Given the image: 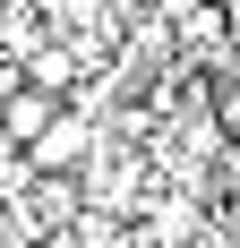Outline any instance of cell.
<instances>
[{"mask_svg":"<svg viewBox=\"0 0 240 248\" xmlns=\"http://www.w3.org/2000/svg\"><path fill=\"white\" fill-rule=\"evenodd\" d=\"M95 146H103V128H95V111H77V103H60V120L34 137V146L17 154L26 163V180H60V171H77V163H95Z\"/></svg>","mask_w":240,"mask_h":248,"instance_id":"cell-1","label":"cell"},{"mask_svg":"<svg viewBox=\"0 0 240 248\" xmlns=\"http://www.w3.org/2000/svg\"><path fill=\"white\" fill-rule=\"evenodd\" d=\"M51 120H60V103H51V94H43V86H17V94L0 103V137H9V146H17V154H26V146H34V137H43V128H51Z\"/></svg>","mask_w":240,"mask_h":248,"instance_id":"cell-2","label":"cell"},{"mask_svg":"<svg viewBox=\"0 0 240 248\" xmlns=\"http://www.w3.org/2000/svg\"><path fill=\"white\" fill-rule=\"evenodd\" d=\"M223 120H232V128H240V86H232V94H223Z\"/></svg>","mask_w":240,"mask_h":248,"instance_id":"cell-3","label":"cell"}]
</instances>
